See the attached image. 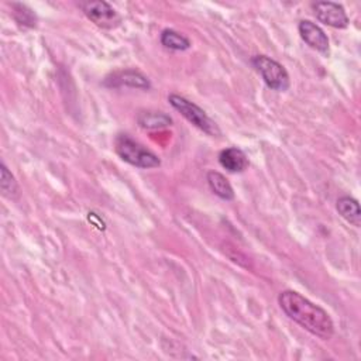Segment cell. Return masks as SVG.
Masks as SVG:
<instances>
[{"label": "cell", "mask_w": 361, "mask_h": 361, "mask_svg": "<svg viewBox=\"0 0 361 361\" xmlns=\"http://www.w3.org/2000/svg\"><path fill=\"white\" fill-rule=\"evenodd\" d=\"M104 85L110 86V87H121V86L135 87V89H149L151 87L148 78L134 69H126V71H118V72L111 73L110 76L106 78Z\"/></svg>", "instance_id": "cell-8"}, {"label": "cell", "mask_w": 361, "mask_h": 361, "mask_svg": "<svg viewBox=\"0 0 361 361\" xmlns=\"http://www.w3.org/2000/svg\"><path fill=\"white\" fill-rule=\"evenodd\" d=\"M283 313L305 330L322 340H330L334 324L329 313L295 290H283L278 296Z\"/></svg>", "instance_id": "cell-1"}, {"label": "cell", "mask_w": 361, "mask_h": 361, "mask_svg": "<svg viewBox=\"0 0 361 361\" xmlns=\"http://www.w3.org/2000/svg\"><path fill=\"white\" fill-rule=\"evenodd\" d=\"M168 100H169L171 106L175 110H178L195 127L200 128L202 131H204L206 134H209L212 137L220 135V130H219L217 124L197 104H195L193 102H190L179 94H171L168 97Z\"/></svg>", "instance_id": "cell-3"}, {"label": "cell", "mask_w": 361, "mask_h": 361, "mask_svg": "<svg viewBox=\"0 0 361 361\" xmlns=\"http://www.w3.org/2000/svg\"><path fill=\"white\" fill-rule=\"evenodd\" d=\"M337 212L340 216L347 220L350 224L358 227L361 224V209L358 202L351 196H341L337 200Z\"/></svg>", "instance_id": "cell-10"}, {"label": "cell", "mask_w": 361, "mask_h": 361, "mask_svg": "<svg viewBox=\"0 0 361 361\" xmlns=\"http://www.w3.org/2000/svg\"><path fill=\"white\" fill-rule=\"evenodd\" d=\"M14 7V18L18 24L21 25H27V27H34L37 23V17L32 13V10H30L27 6L16 3L13 4Z\"/></svg>", "instance_id": "cell-15"}, {"label": "cell", "mask_w": 361, "mask_h": 361, "mask_svg": "<svg viewBox=\"0 0 361 361\" xmlns=\"http://www.w3.org/2000/svg\"><path fill=\"white\" fill-rule=\"evenodd\" d=\"M114 149L123 161L128 162L133 166L147 169L161 165L159 158L154 152L147 149L144 145H141L127 134H118L116 137Z\"/></svg>", "instance_id": "cell-2"}, {"label": "cell", "mask_w": 361, "mask_h": 361, "mask_svg": "<svg viewBox=\"0 0 361 361\" xmlns=\"http://www.w3.org/2000/svg\"><path fill=\"white\" fill-rule=\"evenodd\" d=\"M299 34L302 37V39L313 49L329 55V38L326 35V32L314 23L309 21V20H302L298 25Z\"/></svg>", "instance_id": "cell-7"}, {"label": "cell", "mask_w": 361, "mask_h": 361, "mask_svg": "<svg viewBox=\"0 0 361 361\" xmlns=\"http://www.w3.org/2000/svg\"><path fill=\"white\" fill-rule=\"evenodd\" d=\"M252 65L259 72L268 87L276 92H285L289 87V75L286 69L275 59L265 55H257L252 58Z\"/></svg>", "instance_id": "cell-4"}, {"label": "cell", "mask_w": 361, "mask_h": 361, "mask_svg": "<svg viewBox=\"0 0 361 361\" xmlns=\"http://www.w3.org/2000/svg\"><path fill=\"white\" fill-rule=\"evenodd\" d=\"M219 162L224 169H227L228 172H233V173L243 172L248 166L247 155L235 147L223 149L219 154Z\"/></svg>", "instance_id": "cell-9"}, {"label": "cell", "mask_w": 361, "mask_h": 361, "mask_svg": "<svg viewBox=\"0 0 361 361\" xmlns=\"http://www.w3.org/2000/svg\"><path fill=\"white\" fill-rule=\"evenodd\" d=\"M137 121L142 128H162V127H168L172 124V118L165 114L164 111H152V110H147V111H141L137 116Z\"/></svg>", "instance_id": "cell-12"}, {"label": "cell", "mask_w": 361, "mask_h": 361, "mask_svg": "<svg viewBox=\"0 0 361 361\" xmlns=\"http://www.w3.org/2000/svg\"><path fill=\"white\" fill-rule=\"evenodd\" d=\"M0 179H1L0 186H1L3 195L8 199H16L18 196V185L13 173L8 171V168L4 164H1L0 166Z\"/></svg>", "instance_id": "cell-14"}, {"label": "cell", "mask_w": 361, "mask_h": 361, "mask_svg": "<svg viewBox=\"0 0 361 361\" xmlns=\"http://www.w3.org/2000/svg\"><path fill=\"white\" fill-rule=\"evenodd\" d=\"M316 18L333 28H345L350 23L344 7L334 1H317L313 4Z\"/></svg>", "instance_id": "cell-6"}, {"label": "cell", "mask_w": 361, "mask_h": 361, "mask_svg": "<svg viewBox=\"0 0 361 361\" xmlns=\"http://www.w3.org/2000/svg\"><path fill=\"white\" fill-rule=\"evenodd\" d=\"M207 183L212 192L217 195L220 199H224V200L234 199V190L223 173L217 171L207 172Z\"/></svg>", "instance_id": "cell-11"}, {"label": "cell", "mask_w": 361, "mask_h": 361, "mask_svg": "<svg viewBox=\"0 0 361 361\" xmlns=\"http://www.w3.org/2000/svg\"><path fill=\"white\" fill-rule=\"evenodd\" d=\"M80 8L90 21L102 28H114L121 21L118 13L104 0L83 1L80 3Z\"/></svg>", "instance_id": "cell-5"}, {"label": "cell", "mask_w": 361, "mask_h": 361, "mask_svg": "<svg viewBox=\"0 0 361 361\" xmlns=\"http://www.w3.org/2000/svg\"><path fill=\"white\" fill-rule=\"evenodd\" d=\"M161 44L165 48H169L173 51H185L190 47V41L185 35L171 28H166L161 32Z\"/></svg>", "instance_id": "cell-13"}]
</instances>
